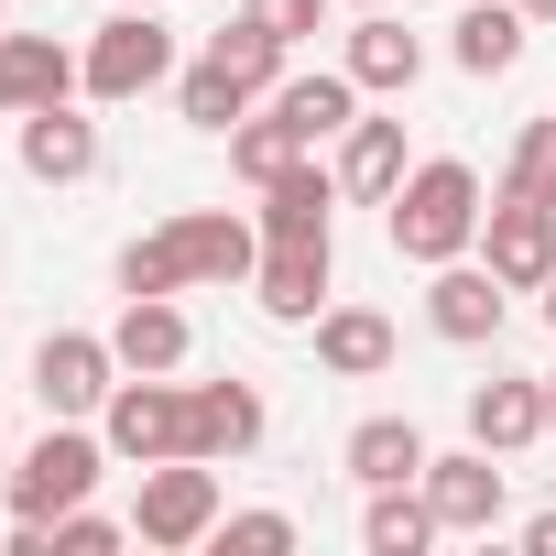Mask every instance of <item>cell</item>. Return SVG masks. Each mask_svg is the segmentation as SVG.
<instances>
[{
  "instance_id": "obj_1",
  "label": "cell",
  "mask_w": 556,
  "mask_h": 556,
  "mask_svg": "<svg viewBox=\"0 0 556 556\" xmlns=\"http://www.w3.org/2000/svg\"><path fill=\"white\" fill-rule=\"evenodd\" d=\"M382 207H393V251H404V262H458V251L480 240V175H469L458 153L415 164Z\"/></svg>"
},
{
  "instance_id": "obj_2",
  "label": "cell",
  "mask_w": 556,
  "mask_h": 556,
  "mask_svg": "<svg viewBox=\"0 0 556 556\" xmlns=\"http://www.w3.org/2000/svg\"><path fill=\"white\" fill-rule=\"evenodd\" d=\"M88 480H99V437H77V415H55V426L34 437V458L12 469V513H23V523H55V513L88 502Z\"/></svg>"
},
{
  "instance_id": "obj_3",
  "label": "cell",
  "mask_w": 556,
  "mask_h": 556,
  "mask_svg": "<svg viewBox=\"0 0 556 556\" xmlns=\"http://www.w3.org/2000/svg\"><path fill=\"white\" fill-rule=\"evenodd\" d=\"M99 426H110V447L121 458H186V393H175V371H131V382H110V404H99Z\"/></svg>"
},
{
  "instance_id": "obj_4",
  "label": "cell",
  "mask_w": 556,
  "mask_h": 556,
  "mask_svg": "<svg viewBox=\"0 0 556 556\" xmlns=\"http://www.w3.org/2000/svg\"><path fill=\"white\" fill-rule=\"evenodd\" d=\"M131 534H142V545H197V534H218V469H207V458H153Z\"/></svg>"
},
{
  "instance_id": "obj_5",
  "label": "cell",
  "mask_w": 556,
  "mask_h": 556,
  "mask_svg": "<svg viewBox=\"0 0 556 556\" xmlns=\"http://www.w3.org/2000/svg\"><path fill=\"white\" fill-rule=\"evenodd\" d=\"M164 77H175V34L121 0V23H99V45H88V99H142Z\"/></svg>"
},
{
  "instance_id": "obj_6",
  "label": "cell",
  "mask_w": 556,
  "mask_h": 556,
  "mask_svg": "<svg viewBox=\"0 0 556 556\" xmlns=\"http://www.w3.org/2000/svg\"><path fill=\"white\" fill-rule=\"evenodd\" d=\"M480 240H491V273H502L513 295L556 285V207H545V197L502 186V207H480Z\"/></svg>"
},
{
  "instance_id": "obj_7",
  "label": "cell",
  "mask_w": 556,
  "mask_h": 556,
  "mask_svg": "<svg viewBox=\"0 0 556 556\" xmlns=\"http://www.w3.org/2000/svg\"><path fill=\"white\" fill-rule=\"evenodd\" d=\"M110 371H121V350H110V339H77V328H55V339L34 350L45 415H99V404H110Z\"/></svg>"
},
{
  "instance_id": "obj_8",
  "label": "cell",
  "mask_w": 556,
  "mask_h": 556,
  "mask_svg": "<svg viewBox=\"0 0 556 556\" xmlns=\"http://www.w3.org/2000/svg\"><path fill=\"white\" fill-rule=\"evenodd\" d=\"M164 240H175V273H186V285H251V262H262V240H251L229 207H186V218H164Z\"/></svg>"
},
{
  "instance_id": "obj_9",
  "label": "cell",
  "mask_w": 556,
  "mask_h": 556,
  "mask_svg": "<svg viewBox=\"0 0 556 556\" xmlns=\"http://www.w3.org/2000/svg\"><path fill=\"white\" fill-rule=\"evenodd\" d=\"M251 295H262L273 328H306V317L328 306V240H273V251L251 262Z\"/></svg>"
},
{
  "instance_id": "obj_10",
  "label": "cell",
  "mask_w": 556,
  "mask_h": 556,
  "mask_svg": "<svg viewBox=\"0 0 556 556\" xmlns=\"http://www.w3.org/2000/svg\"><path fill=\"white\" fill-rule=\"evenodd\" d=\"M502 295H513V285H502L491 262H480V273H469V262H437V285H426V317H437V339L480 350V339H502Z\"/></svg>"
},
{
  "instance_id": "obj_11",
  "label": "cell",
  "mask_w": 556,
  "mask_h": 556,
  "mask_svg": "<svg viewBox=\"0 0 556 556\" xmlns=\"http://www.w3.org/2000/svg\"><path fill=\"white\" fill-rule=\"evenodd\" d=\"M426 502H437V534H480V523L502 513V469H491V447L469 437V458H426Z\"/></svg>"
},
{
  "instance_id": "obj_12",
  "label": "cell",
  "mask_w": 556,
  "mask_h": 556,
  "mask_svg": "<svg viewBox=\"0 0 556 556\" xmlns=\"http://www.w3.org/2000/svg\"><path fill=\"white\" fill-rule=\"evenodd\" d=\"M262 437V393L251 382H197L186 393V458H240Z\"/></svg>"
},
{
  "instance_id": "obj_13",
  "label": "cell",
  "mask_w": 556,
  "mask_h": 556,
  "mask_svg": "<svg viewBox=\"0 0 556 556\" xmlns=\"http://www.w3.org/2000/svg\"><path fill=\"white\" fill-rule=\"evenodd\" d=\"M328 207H339V175L295 153L285 175L262 186V240H328Z\"/></svg>"
},
{
  "instance_id": "obj_14",
  "label": "cell",
  "mask_w": 556,
  "mask_h": 556,
  "mask_svg": "<svg viewBox=\"0 0 556 556\" xmlns=\"http://www.w3.org/2000/svg\"><path fill=\"white\" fill-rule=\"evenodd\" d=\"M23 175H45V186L99 175V121H77L66 99H55V110H34V121H23Z\"/></svg>"
},
{
  "instance_id": "obj_15",
  "label": "cell",
  "mask_w": 556,
  "mask_h": 556,
  "mask_svg": "<svg viewBox=\"0 0 556 556\" xmlns=\"http://www.w3.org/2000/svg\"><path fill=\"white\" fill-rule=\"evenodd\" d=\"M469 437H480L491 458L534 447V437H545V382H513V371H491V382L469 393Z\"/></svg>"
},
{
  "instance_id": "obj_16",
  "label": "cell",
  "mask_w": 556,
  "mask_h": 556,
  "mask_svg": "<svg viewBox=\"0 0 556 556\" xmlns=\"http://www.w3.org/2000/svg\"><path fill=\"white\" fill-rule=\"evenodd\" d=\"M350 99H361V77H350V66H339V77H285V88H273V99H262V110H273V121H285V131H295V142H306V153H317V142H328V131H350V121H361V110H350Z\"/></svg>"
},
{
  "instance_id": "obj_17",
  "label": "cell",
  "mask_w": 556,
  "mask_h": 556,
  "mask_svg": "<svg viewBox=\"0 0 556 556\" xmlns=\"http://www.w3.org/2000/svg\"><path fill=\"white\" fill-rule=\"evenodd\" d=\"M415 66H426L415 23H393V12H361V23H350V77H361V88L404 99V88H415Z\"/></svg>"
},
{
  "instance_id": "obj_18",
  "label": "cell",
  "mask_w": 556,
  "mask_h": 556,
  "mask_svg": "<svg viewBox=\"0 0 556 556\" xmlns=\"http://www.w3.org/2000/svg\"><path fill=\"white\" fill-rule=\"evenodd\" d=\"M110 350H121V371H186V306L175 295H131Z\"/></svg>"
},
{
  "instance_id": "obj_19",
  "label": "cell",
  "mask_w": 556,
  "mask_h": 556,
  "mask_svg": "<svg viewBox=\"0 0 556 556\" xmlns=\"http://www.w3.org/2000/svg\"><path fill=\"white\" fill-rule=\"evenodd\" d=\"M0 66H12V99L23 110H55L66 88H88V55H66L55 34H0Z\"/></svg>"
},
{
  "instance_id": "obj_20",
  "label": "cell",
  "mask_w": 556,
  "mask_h": 556,
  "mask_svg": "<svg viewBox=\"0 0 556 556\" xmlns=\"http://www.w3.org/2000/svg\"><path fill=\"white\" fill-rule=\"evenodd\" d=\"M317 361H328L339 382H371V371L393 361V317H371V306H317Z\"/></svg>"
},
{
  "instance_id": "obj_21",
  "label": "cell",
  "mask_w": 556,
  "mask_h": 556,
  "mask_svg": "<svg viewBox=\"0 0 556 556\" xmlns=\"http://www.w3.org/2000/svg\"><path fill=\"white\" fill-rule=\"evenodd\" d=\"M350 480H361V491L426 480V437H415L404 415H361V426H350Z\"/></svg>"
},
{
  "instance_id": "obj_22",
  "label": "cell",
  "mask_w": 556,
  "mask_h": 556,
  "mask_svg": "<svg viewBox=\"0 0 556 556\" xmlns=\"http://www.w3.org/2000/svg\"><path fill=\"white\" fill-rule=\"evenodd\" d=\"M404 186V121H350L339 142V197H393Z\"/></svg>"
},
{
  "instance_id": "obj_23",
  "label": "cell",
  "mask_w": 556,
  "mask_h": 556,
  "mask_svg": "<svg viewBox=\"0 0 556 556\" xmlns=\"http://www.w3.org/2000/svg\"><path fill=\"white\" fill-rule=\"evenodd\" d=\"M523 34H534L523 0H469V12H458V66H469V77H502V66L523 55Z\"/></svg>"
},
{
  "instance_id": "obj_24",
  "label": "cell",
  "mask_w": 556,
  "mask_h": 556,
  "mask_svg": "<svg viewBox=\"0 0 556 556\" xmlns=\"http://www.w3.org/2000/svg\"><path fill=\"white\" fill-rule=\"evenodd\" d=\"M207 55H218L251 99H273V88H285V34H262L251 12H240V23H218V45H207Z\"/></svg>"
},
{
  "instance_id": "obj_25",
  "label": "cell",
  "mask_w": 556,
  "mask_h": 556,
  "mask_svg": "<svg viewBox=\"0 0 556 556\" xmlns=\"http://www.w3.org/2000/svg\"><path fill=\"white\" fill-rule=\"evenodd\" d=\"M295 153H306V142H295L285 121H273V110H240V121H229V164H240L251 186H273V175H285Z\"/></svg>"
},
{
  "instance_id": "obj_26",
  "label": "cell",
  "mask_w": 556,
  "mask_h": 556,
  "mask_svg": "<svg viewBox=\"0 0 556 556\" xmlns=\"http://www.w3.org/2000/svg\"><path fill=\"white\" fill-rule=\"evenodd\" d=\"M426 534H437V502H426V491H404V480L371 491V556H415Z\"/></svg>"
},
{
  "instance_id": "obj_27",
  "label": "cell",
  "mask_w": 556,
  "mask_h": 556,
  "mask_svg": "<svg viewBox=\"0 0 556 556\" xmlns=\"http://www.w3.org/2000/svg\"><path fill=\"white\" fill-rule=\"evenodd\" d=\"M240 110H251V88H240L218 55H207V66H186V121H197V131H229Z\"/></svg>"
},
{
  "instance_id": "obj_28",
  "label": "cell",
  "mask_w": 556,
  "mask_h": 556,
  "mask_svg": "<svg viewBox=\"0 0 556 556\" xmlns=\"http://www.w3.org/2000/svg\"><path fill=\"white\" fill-rule=\"evenodd\" d=\"M175 285H186V273H175V240L142 229V240L121 251V295H175Z\"/></svg>"
},
{
  "instance_id": "obj_29",
  "label": "cell",
  "mask_w": 556,
  "mask_h": 556,
  "mask_svg": "<svg viewBox=\"0 0 556 556\" xmlns=\"http://www.w3.org/2000/svg\"><path fill=\"white\" fill-rule=\"evenodd\" d=\"M513 186L556 207V121H523V142H513Z\"/></svg>"
},
{
  "instance_id": "obj_30",
  "label": "cell",
  "mask_w": 556,
  "mask_h": 556,
  "mask_svg": "<svg viewBox=\"0 0 556 556\" xmlns=\"http://www.w3.org/2000/svg\"><path fill=\"white\" fill-rule=\"evenodd\" d=\"M240 12H251L262 34H285V45H306V34H317V12H328V0H240Z\"/></svg>"
},
{
  "instance_id": "obj_31",
  "label": "cell",
  "mask_w": 556,
  "mask_h": 556,
  "mask_svg": "<svg viewBox=\"0 0 556 556\" xmlns=\"http://www.w3.org/2000/svg\"><path fill=\"white\" fill-rule=\"evenodd\" d=\"M229 545H240V556H285L295 523H285V513H229Z\"/></svg>"
},
{
  "instance_id": "obj_32",
  "label": "cell",
  "mask_w": 556,
  "mask_h": 556,
  "mask_svg": "<svg viewBox=\"0 0 556 556\" xmlns=\"http://www.w3.org/2000/svg\"><path fill=\"white\" fill-rule=\"evenodd\" d=\"M534 556H556V513H534Z\"/></svg>"
},
{
  "instance_id": "obj_33",
  "label": "cell",
  "mask_w": 556,
  "mask_h": 556,
  "mask_svg": "<svg viewBox=\"0 0 556 556\" xmlns=\"http://www.w3.org/2000/svg\"><path fill=\"white\" fill-rule=\"evenodd\" d=\"M523 23H556V0H523Z\"/></svg>"
},
{
  "instance_id": "obj_34",
  "label": "cell",
  "mask_w": 556,
  "mask_h": 556,
  "mask_svg": "<svg viewBox=\"0 0 556 556\" xmlns=\"http://www.w3.org/2000/svg\"><path fill=\"white\" fill-rule=\"evenodd\" d=\"M545 437H556V371H545Z\"/></svg>"
},
{
  "instance_id": "obj_35",
  "label": "cell",
  "mask_w": 556,
  "mask_h": 556,
  "mask_svg": "<svg viewBox=\"0 0 556 556\" xmlns=\"http://www.w3.org/2000/svg\"><path fill=\"white\" fill-rule=\"evenodd\" d=\"M0 110H23V99H12V66H0Z\"/></svg>"
},
{
  "instance_id": "obj_36",
  "label": "cell",
  "mask_w": 556,
  "mask_h": 556,
  "mask_svg": "<svg viewBox=\"0 0 556 556\" xmlns=\"http://www.w3.org/2000/svg\"><path fill=\"white\" fill-rule=\"evenodd\" d=\"M545 328H556V285H545Z\"/></svg>"
},
{
  "instance_id": "obj_37",
  "label": "cell",
  "mask_w": 556,
  "mask_h": 556,
  "mask_svg": "<svg viewBox=\"0 0 556 556\" xmlns=\"http://www.w3.org/2000/svg\"><path fill=\"white\" fill-rule=\"evenodd\" d=\"M131 12H153V0H131Z\"/></svg>"
},
{
  "instance_id": "obj_38",
  "label": "cell",
  "mask_w": 556,
  "mask_h": 556,
  "mask_svg": "<svg viewBox=\"0 0 556 556\" xmlns=\"http://www.w3.org/2000/svg\"><path fill=\"white\" fill-rule=\"evenodd\" d=\"M361 12H382V0H361Z\"/></svg>"
}]
</instances>
